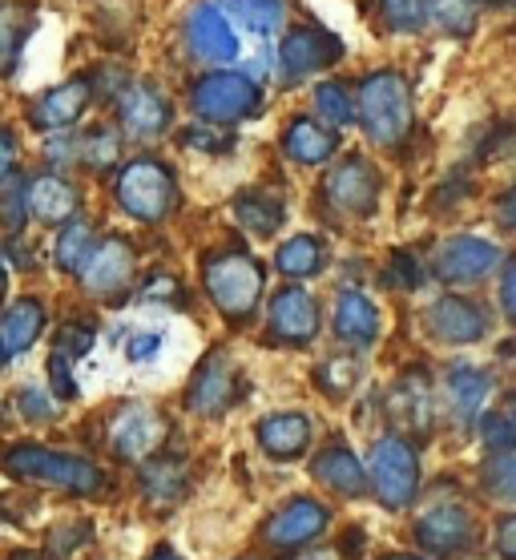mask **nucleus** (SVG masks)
<instances>
[{
    "mask_svg": "<svg viewBox=\"0 0 516 560\" xmlns=\"http://www.w3.org/2000/svg\"><path fill=\"white\" fill-rule=\"evenodd\" d=\"M0 468L13 480H33V485L57 488V492H73V497H101L105 492V471L89 456H73V452H57V447L41 444H13L4 447Z\"/></svg>",
    "mask_w": 516,
    "mask_h": 560,
    "instance_id": "f257e3e1",
    "label": "nucleus"
},
{
    "mask_svg": "<svg viewBox=\"0 0 516 560\" xmlns=\"http://www.w3.org/2000/svg\"><path fill=\"white\" fill-rule=\"evenodd\" d=\"M93 102V81L89 77H73V81H61V85H53L49 93H41L37 97V109H33V121L41 129H69L81 121V114L89 109Z\"/></svg>",
    "mask_w": 516,
    "mask_h": 560,
    "instance_id": "6ab92c4d",
    "label": "nucleus"
},
{
    "mask_svg": "<svg viewBox=\"0 0 516 560\" xmlns=\"http://www.w3.org/2000/svg\"><path fill=\"white\" fill-rule=\"evenodd\" d=\"M480 420V440L489 452H516V428L508 416L501 411H489V416H477Z\"/></svg>",
    "mask_w": 516,
    "mask_h": 560,
    "instance_id": "58836bf2",
    "label": "nucleus"
},
{
    "mask_svg": "<svg viewBox=\"0 0 516 560\" xmlns=\"http://www.w3.org/2000/svg\"><path fill=\"white\" fill-rule=\"evenodd\" d=\"M323 267H328V250H323L316 234H295L290 243L278 246L275 255V270L287 275V279H311Z\"/></svg>",
    "mask_w": 516,
    "mask_h": 560,
    "instance_id": "c85d7f7f",
    "label": "nucleus"
},
{
    "mask_svg": "<svg viewBox=\"0 0 516 560\" xmlns=\"http://www.w3.org/2000/svg\"><path fill=\"white\" fill-rule=\"evenodd\" d=\"M492 545L504 560H516V512H504L496 521V533H492Z\"/></svg>",
    "mask_w": 516,
    "mask_h": 560,
    "instance_id": "49530a36",
    "label": "nucleus"
},
{
    "mask_svg": "<svg viewBox=\"0 0 516 560\" xmlns=\"http://www.w3.org/2000/svg\"><path fill=\"white\" fill-rule=\"evenodd\" d=\"M496 222H501V230H516V186L501 194V202H496Z\"/></svg>",
    "mask_w": 516,
    "mask_h": 560,
    "instance_id": "603ef678",
    "label": "nucleus"
},
{
    "mask_svg": "<svg viewBox=\"0 0 516 560\" xmlns=\"http://www.w3.org/2000/svg\"><path fill=\"white\" fill-rule=\"evenodd\" d=\"M420 279H424V270L412 255H395L383 270V282L391 291H420Z\"/></svg>",
    "mask_w": 516,
    "mask_h": 560,
    "instance_id": "a19ab883",
    "label": "nucleus"
},
{
    "mask_svg": "<svg viewBox=\"0 0 516 560\" xmlns=\"http://www.w3.org/2000/svg\"><path fill=\"white\" fill-rule=\"evenodd\" d=\"M239 375H234V363H230L222 351L215 355H206L198 363V371L190 375V387H186V408L194 416H206V420H215L222 411L234 404V395H239Z\"/></svg>",
    "mask_w": 516,
    "mask_h": 560,
    "instance_id": "f3484780",
    "label": "nucleus"
},
{
    "mask_svg": "<svg viewBox=\"0 0 516 560\" xmlns=\"http://www.w3.org/2000/svg\"><path fill=\"white\" fill-rule=\"evenodd\" d=\"M89 347H93V327H89V323H73V327H61L53 351H61V355L73 363V359L89 355Z\"/></svg>",
    "mask_w": 516,
    "mask_h": 560,
    "instance_id": "37998d69",
    "label": "nucleus"
},
{
    "mask_svg": "<svg viewBox=\"0 0 516 560\" xmlns=\"http://www.w3.org/2000/svg\"><path fill=\"white\" fill-rule=\"evenodd\" d=\"M165 440V416L150 404H126L110 416V447L117 459H150Z\"/></svg>",
    "mask_w": 516,
    "mask_h": 560,
    "instance_id": "f8f14e48",
    "label": "nucleus"
},
{
    "mask_svg": "<svg viewBox=\"0 0 516 560\" xmlns=\"http://www.w3.org/2000/svg\"><path fill=\"white\" fill-rule=\"evenodd\" d=\"M379 13H383V25L391 33H420L428 21L424 0H379Z\"/></svg>",
    "mask_w": 516,
    "mask_h": 560,
    "instance_id": "e433bc0d",
    "label": "nucleus"
},
{
    "mask_svg": "<svg viewBox=\"0 0 516 560\" xmlns=\"http://www.w3.org/2000/svg\"><path fill=\"white\" fill-rule=\"evenodd\" d=\"M501 306H504V318L516 327V262L504 267V282H501Z\"/></svg>",
    "mask_w": 516,
    "mask_h": 560,
    "instance_id": "8fccbe9b",
    "label": "nucleus"
},
{
    "mask_svg": "<svg viewBox=\"0 0 516 560\" xmlns=\"http://www.w3.org/2000/svg\"><path fill=\"white\" fill-rule=\"evenodd\" d=\"M218 9L239 16L254 37H275L283 21H287V4L283 0H218Z\"/></svg>",
    "mask_w": 516,
    "mask_h": 560,
    "instance_id": "c756f323",
    "label": "nucleus"
},
{
    "mask_svg": "<svg viewBox=\"0 0 516 560\" xmlns=\"http://www.w3.org/2000/svg\"><path fill=\"white\" fill-rule=\"evenodd\" d=\"M182 141H186L190 150H206V153H218V150H227L230 141H222V138H215V133H210V129H194L190 126L186 133H182Z\"/></svg>",
    "mask_w": 516,
    "mask_h": 560,
    "instance_id": "de8ad7c7",
    "label": "nucleus"
},
{
    "mask_svg": "<svg viewBox=\"0 0 516 560\" xmlns=\"http://www.w3.org/2000/svg\"><path fill=\"white\" fill-rule=\"evenodd\" d=\"M323 198L340 214L367 218L379 202V170L367 158H359V153L343 158V162H335L328 170V178H323Z\"/></svg>",
    "mask_w": 516,
    "mask_h": 560,
    "instance_id": "9d476101",
    "label": "nucleus"
},
{
    "mask_svg": "<svg viewBox=\"0 0 516 560\" xmlns=\"http://www.w3.org/2000/svg\"><path fill=\"white\" fill-rule=\"evenodd\" d=\"M367 488L391 512H403L420 497V456L408 435L391 432L383 440H376L371 464H367Z\"/></svg>",
    "mask_w": 516,
    "mask_h": 560,
    "instance_id": "20e7f679",
    "label": "nucleus"
},
{
    "mask_svg": "<svg viewBox=\"0 0 516 560\" xmlns=\"http://www.w3.org/2000/svg\"><path fill=\"white\" fill-rule=\"evenodd\" d=\"M174 287H177L174 279H153V282H146L141 299H170V294H174Z\"/></svg>",
    "mask_w": 516,
    "mask_h": 560,
    "instance_id": "5fc2aeb1",
    "label": "nucleus"
},
{
    "mask_svg": "<svg viewBox=\"0 0 516 560\" xmlns=\"http://www.w3.org/2000/svg\"><path fill=\"white\" fill-rule=\"evenodd\" d=\"M202 287L210 294V303L218 306V315L230 318L234 327H246L259 315L266 291L263 262L242 250H218L202 262Z\"/></svg>",
    "mask_w": 516,
    "mask_h": 560,
    "instance_id": "f03ea898",
    "label": "nucleus"
},
{
    "mask_svg": "<svg viewBox=\"0 0 516 560\" xmlns=\"http://www.w3.org/2000/svg\"><path fill=\"white\" fill-rule=\"evenodd\" d=\"M16 560H41V557H16Z\"/></svg>",
    "mask_w": 516,
    "mask_h": 560,
    "instance_id": "680f3d73",
    "label": "nucleus"
},
{
    "mask_svg": "<svg viewBox=\"0 0 516 560\" xmlns=\"http://www.w3.org/2000/svg\"><path fill=\"white\" fill-rule=\"evenodd\" d=\"M504 416H508V420H513V428H516V392L508 395V411H504Z\"/></svg>",
    "mask_w": 516,
    "mask_h": 560,
    "instance_id": "052dcab7",
    "label": "nucleus"
},
{
    "mask_svg": "<svg viewBox=\"0 0 516 560\" xmlns=\"http://www.w3.org/2000/svg\"><path fill=\"white\" fill-rule=\"evenodd\" d=\"M16 411H21L28 423H53V420H57L53 392H45V387H37V383L21 387V395H16Z\"/></svg>",
    "mask_w": 516,
    "mask_h": 560,
    "instance_id": "4c0bfd02",
    "label": "nucleus"
},
{
    "mask_svg": "<svg viewBox=\"0 0 516 560\" xmlns=\"http://www.w3.org/2000/svg\"><path fill=\"white\" fill-rule=\"evenodd\" d=\"M28 222V202H25V182H13L0 194V226L9 234H21Z\"/></svg>",
    "mask_w": 516,
    "mask_h": 560,
    "instance_id": "ea45409f",
    "label": "nucleus"
},
{
    "mask_svg": "<svg viewBox=\"0 0 516 560\" xmlns=\"http://www.w3.org/2000/svg\"><path fill=\"white\" fill-rule=\"evenodd\" d=\"M49 387L57 399H77V380H73V371H69V359L61 355V351H53L49 355Z\"/></svg>",
    "mask_w": 516,
    "mask_h": 560,
    "instance_id": "a18cd8bd",
    "label": "nucleus"
},
{
    "mask_svg": "<svg viewBox=\"0 0 516 560\" xmlns=\"http://www.w3.org/2000/svg\"><path fill=\"white\" fill-rule=\"evenodd\" d=\"M234 218H239V226L251 230L254 238H271L287 222V206L271 190H246L234 198Z\"/></svg>",
    "mask_w": 516,
    "mask_h": 560,
    "instance_id": "bb28decb",
    "label": "nucleus"
},
{
    "mask_svg": "<svg viewBox=\"0 0 516 560\" xmlns=\"http://www.w3.org/2000/svg\"><path fill=\"white\" fill-rule=\"evenodd\" d=\"M134 267H138L134 246L114 234V238H105V243H98L89 250V258L81 262V270H77V279H81V291H85L89 299L114 303V299L126 294L129 279H134Z\"/></svg>",
    "mask_w": 516,
    "mask_h": 560,
    "instance_id": "1a4fd4ad",
    "label": "nucleus"
},
{
    "mask_svg": "<svg viewBox=\"0 0 516 560\" xmlns=\"http://www.w3.org/2000/svg\"><path fill=\"white\" fill-rule=\"evenodd\" d=\"M311 420L302 411H275L254 428V440L271 459H299L311 447Z\"/></svg>",
    "mask_w": 516,
    "mask_h": 560,
    "instance_id": "412c9836",
    "label": "nucleus"
},
{
    "mask_svg": "<svg viewBox=\"0 0 516 560\" xmlns=\"http://www.w3.org/2000/svg\"><path fill=\"white\" fill-rule=\"evenodd\" d=\"M444 387H448V404H452L456 416L460 420H477L480 411H484V399L492 395V375L472 368V363H452Z\"/></svg>",
    "mask_w": 516,
    "mask_h": 560,
    "instance_id": "a878e982",
    "label": "nucleus"
},
{
    "mask_svg": "<svg viewBox=\"0 0 516 560\" xmlns=\"http://www.w3.org/2000/svg\"><path fill=\"white\" fill-rule=\"evenodd\" d=\"M150 560H182V557H177V552H174L170 545H158V548L150 552Z\"/></svg>",
    "mask_w": 516,
    "mask_h": 560,
    "instance_id": "4d7b16f0",
    "label": "nucleus"
},
{
    "mask_svg": "<svg viewBox=\"0 0 516 560\" xmlns=\"http://www.w3.org/2000/svg\"><path fill=\"white\" fill-rule=\"evenodd\" d=\"M359 126L376 145L395 150L412 133V90L395 69H379L359 85Z\"/></svg>",
    "mask_w": 516,
    "mask_h": 560,
    "instance_id": "7ed1b4c3",
    "label": "nucleus"
},
{
    "mask_svg": "<svg viewBox=\"0 0 516 560\" xmlns=\"http://www.w3.org/2000/svg\"><path fill=\"white\" fill-rule=\"evenodd\" d=\"M316 109L331 129L352 126V121H355L352 90H347L343 81H323V85H319V90H316Z\"/></svg>",
    "mask_w": 516,
    "mask_h": 560,
    "instance_id": "f704fd0d",
    "label": "nucleus"
},
{
    "mask_svg": "<svg viewBox=\"0 0 516 560\" xmlns=\"http://www.w3.org/2000/svg\"><path fill=\"white\" fill-rule=\"evenodd\" d=\"M266 327H271V335H275L278 343L307 347L319 335V303L302 287L287 282L271 299V306H266Z\"/></svg>",
    "mask_w": 516,
    "mask_h": 560,
    "instance_id": "dca6fc26",
    "label": "nucleus"
},
{
    "mask_svg": "<svg viewBox=\"0 0 516 560\" xmlns=\"http://www.w3.org/2000/svg\"><path fill=\"white\" fill-rule=\"evenodd\" d=\"M335 339L355 347V351H364V347H371L379 339L376 303L364 291H355V287H343L340 299H335Z\"/></svg>",
    "mask_w": 516,
    "mask_h": 560,
    "instance_id": "5701e85b",
    "label": "nucleus"
},
{
    "mask_svg": "<svg viewBox=\"0 0 516 560\" xmlns=\"http://www.w3.org/2000/svg\"><path fill=\"white\" fill-rule=\"evenodd\" d=\"M16 150H21V145H16V133H13V129L0 126V182H4L9 174H13V166H16Z\"/></svg>",
    "mask_w": 516,
    "mask_h": 560,
    "instance_id": "09e8293b",
    "label": "nucleus"
},
{
    "mask_svg": "<svg viewBox=\"0 0 516 560\" xmlns=\"http://www.w3.org/2000/svg\"><path fill=\"white\" fill-rule=\"evenodd\" d=\"M25 202H28V214L41 218V222H49V226H61L69 218L77 214V186L73 182H65L61 174H41L25 186Z\"/></svg>",
    "mask_w": 516,
    "mask_h": 560,
    "instance_id": "393cba45",
    "label": "nucleus"
},
{
    "mask_svg": "<svg viewBox=\"0 0 516 560\" xmlns=\"http://www.w3.org/2000/svg\"><path fill=\"white\" fill-rule=\"evenodd\" d=\"M424 323H428V331L448 347L480 343V339H489V331H492L489 306H480L477 299H468V294H440V299L424 311Z\"/></svg>",
    "mask_w": 516,
    "mask_h": 560,
    "instance_id": "9b49d317",
    "label": "nucleus"
},
{
    "mask_svg": "<svg viewBox=\"0 0 516 560\" xmlns=\"http://www.w3.org/2000/svg\"><path fill=\"white\" fill-rule=\"evenodd\" d=\"M45 158H49V166H69L81 158V138L73 129H53L49 141H45Z\"/></svg>",
    "mask_w": 516,
    "mask_h": 560,
    "instance_id": "79ce46f5",
    "label": "nucleus"
},
{
    "mask_svg": "<svg viewBox=\"0 0 516 560\" xmlns=\"http://www.w3.org/2000/svg\"><path fill=\"white\" fill-rule=\"evenodd\" d=\"M311 476H316L323 488L340 492V497H367L364 464H359V456H355L347 444H340V440L319 452L316 464H311Z\"/></svg>",
    "mask_w": 516,
    "mask_h": 560,
    "instance_id": "b1692460",
    "label": "nucleus"
},
{
    "mask_svg": "<svg viewBox=\"0 0 516 560\" xmlns=\"http://www.w3.org/2000/svg\"><path fill=\"white\" fill-rule=\"evenodd\" d=\"M242 560H259V557H242Z\"/></svg>",
    "mask_w": 516,
    "mask_h": 560,
    "instance_id": "e2e57ef3",
    "label": "nucleus"
},
{
    "mask_svg": "<svg viewBox=\"0 0 516 560\" xmlns=\"http://www.w3.org/2000/svg\"><path fill=\"white\" fill-rule=\"evenodd\" d=\"M355 375H359L355 355H335L331 363H323V371H319L323 387H331V392H347V387H355Z\"/></svg>",
    "mask_w": 516,
    "mask_h": 560,
    "instance_id": "c03bdc74",
    "label": "nucleus"
},
{
    "mask_svg": "<svg viewBox=\"0 0 516 560\" xmlns=\"http://www.w3.org/2000/svg\"><path fill=\"white\" fill-rule=\"evenodd\" d=\"M190 476H186V459L177 456H150L141 464V492L153 504H174L182 492H186Z\"/></svg>",
    "mask_w": 516,
    "mask_h": 560,
    "instance_id": "cd10ccee",
    "label": "nucleus"
},
{
    "mask_svg": "<svg viewBox=\"0 0 516 560\" xmlns=\"http://www.w3.org/2000/svg\"><path fill=\"white\" fill-rule=\"evenodd\" d=\"M331 516L335 512L316 497H295L290 504L275 512V516H266V524L259 528V540L263 548L271 552H295L302 545H316L319 536L331 528Z\"/></svg>",
    "mask_w": 516,
    "mask_h": 560,
    "instance_id": "6e6552de",
    "label": "nucleus"
},
{
    "mask_svg": "<svg viewBox=\"0 0 516 560\" xmlns=\"http://www.w3.org/2000/svg\"><path fill=\"white\" fill-rule=\"evenodd\" d=\"M468 4H480V9H513L516 0H468Z\"/></svg>",
    "mask_w": 516,
    "mask_h": 560,
    "instance_id": "6e6d98bb",
    "label": "nucleus"
},
{
    "mask_svg": "<svg viewBox=\"0 0 516 560\" xmlns=\"http://www.w3.org/2000/svg\"><path fill=\"white\" fill-rule=\"evenodd\" d=\"M117 114H122V129L138 141H158L174 121V109L165 102V93L158 85H150V81H138V85L122 90Z\"/></svg>",
    "mask_w": 516,
    "mask_h": 560,
    "instance_id": "a211bd4d",
    "label": "nucleus"
},
{
    "mask_svg": "<svg viewBox=\"0 0 516 560\" xmlns=\"http://www.w3.org/2000/svg\"><path fill=\"white\" fill-rule=\"evenodd\" d=\"M379 560H424V557H416V552H388V557H379Z\"/></svg>",
    "mask_w": 516,
    "mask_h": 560,
    "instance_id": "bf43d9fd",
    "label": "nucleus"
},
{
    "mask_svg": "<svg viewBox=\"0 0 516 560\" xmlns=\"http://www.w3.org/2000/svg\"><path fill=\"white\" fill-rule=\"evenodd\" d=\"M501 246L489 243V238H477V234H456L448 243H440L432 267H436V279L440 282H484L492 270L501 267Z\"/></svg>",
    "mask_w": 516,
    "mask_h": 560,
    "instance_id": "ddd939ff",
    "label": "nucleus"
},
{
    "mask_svg": "<svg viewBox=\"0 0 516 560\" xmlns=\"http://www.w3.org/2000/svg\"><path fill=\"white\" fill-rule=\"evenodd\" d=\"M162 351V335H138V339H129V359L134 363H146Z\"/></svg>",
    "mask_w": 516,
    "mask_h": 560,
    "instance_id": "3c124183",
    "label": "nucleus"
},
{
    "mask_svg": "<svg viewBox=\"0 0 516 560\" xmlns=\"http://www.w3.org/2000/svg\"><path fill=\"white\" fill-rule=\"evenodd\" d=\"M174 202H177L174 174H170V166H162L158 158H134V162L122 166V174H117V206H122L129 218L153 226V222L170 218Z\"/></svg>",
    "mask_w": 516,
    "mask_h": 560,
    "instance_id": "39448f33",
    "label": "nucleus"
},
{
    "mask_svg": "<svg viewBox=\"0 0 516 560\" xmlns=\"http://www.w3.org/2000/svg\"><path fill=\"white\" fill-rule=\"evenodd\" d=\"M4 294H9V270L0 262V303H4Z\"/></svg>",
    "mask_w": 516,
    "mask_h": 560,
    "instance_id": "13d9d810",
    "label": "nucleus"
},
{
    "mask_svg": "<svg viewBox=\"0 0 516 560\" xmlns=\"http://www.w3.org/2000/svg\"><path fill=\"white\" fill-rule=\"evenodd\" d=\"M480 480L489 488V497L516 504V452H489V459L480 464Z\"/></svg>",
    "mask_w": 516,
    "mask_h": 560,
    "instance_id": "473e14b6",
    "label": "nucleus"
},
{
    "mask_svg": "<svg viewBox=\"0 0 516 560\" xmlns=\"http://www.w3.org/2000/svg\"><path fill=\"white\" fill-rule=\"evenodd\" d=\"M340 150V129L311 121V117H290L283 129V153L295 166H323L331 153Z\"/></svg>",
    "mask_w": 516,
    "mask_h": 560,
    "instance_id": "4be33fe9",
    "label": "nucleus"
},
{
    "mask_svg": "<svg viewBox=\"0 0 516 560\" xmlns=\"http://www.w3.org/2000/svg\"><path fill=\"white\" fill-rule=\"evenodd\" d=\"M412 540L420 545V552L428 557H468L480 545V521L472 516L468 504H436L424 516H416L412 524Z\"/></svg>",
    "mask_w": 516,
    "mask_h": 560,
    "instance_id": "0eeeda50",
    "label": "nucleus"
},
{
    "mask_svg": "<svg viewBox=\"0 0 516 560\" xmlns=\"http://www.w3.org/2000/svg\"><path fill=\"white\" fill-rule=\"evenodd\" d=\"M93 246H98V238H93V226H89V218H77L73 214L69 222H61V234H57L53 258H57V267H61V270L77 275Z\"/></svg>",
    "mask_w": 516,
    "mask_h": 560,
    "instance_id": "2f4dec72",
    "label": "nucleus"
},
{
    "mask_svg": "<svg viewBox=\"0 0 516 560\" xmlns=\"http://www.w3.org/2000/svg\"><path fill=\"white\" fill-rule=\"evenodd\" d=\"M340 57H343L340 37L328 33V28H311V25H295L287 37H283V45H278V69H283V81H287V85L319 73V69H328V65L340 61Z\"/></svg>",
    "mask_w": 516,
    "mask_h": 560,
    "instance_id": "4468645a",
    "label": "nucleus"
},
{
    "mask_svg": "<svg viewBox=\"0 0 516 560\" xmlns=\"http://www.w3.org/2000/svg\"><path fill=\"white\" fill-rule=\"evenodd\" d=\"M33 28V16H28L25 4L16 0H0V73H9L25 49V37Z\"/></svg>",
    "mask_w": 516,
    "mask_h": 560,
    "instance_id": "7c9ffc66",
    "label": "nucleus"
},
{
    "mask_svg": "<svg viewBox=\"0 0 516 560\" xmlns=\"http://www.w3.org/2000/svg\"><path fill=\"white\" fill-rule=\"evenodd\" d=\"M45 331V303L41 299H16L4 315H0V368L13 363L37 343Z\"/></svg>",
    "mask_w": 516,
    "mask_h": 560,
    "instance_id": "aec40b11",
    "label": "nucleus"
},
{
    "mask_svg": "<svg viewBox=\"0 0 516 560\" xmlns=\"http://www.w3.org/2000/svg\"><path fill=\"white\" fill-rule=\"evenodd\" d=\"M259 85L246 73L234 69H215V73L198 77L190 85V105L202 121H215V126H234L242 117H251L259 109Z\"/></svg>",
    "mask_w": 516,
    "mask_h": 560,
    "instance_id": "423d86ee",
    "label": "nucleus"
},
{
    "mask_svg": "<svg viewBox=\"0 0 516 560\" xmlns=\"http://www.w3.org/2000/svg\"><path fill=\"white\" fill-rule=\"evenodd\" d=\"M186 45L206 65L239 61V33L218 4H194L186 16Z\"/></svg>",
    "mask_w": 516,
    "mask_h": 560,
    "instance_id": "2eb2a0df",
    "label": "nucleus"
},
{
    "mask_svg": "<svg viewBox=\"0 0 516 560\" xmlns=\"http://www.w3.org/2000/svg\"><path fill=\"white\" fill-rule=\"evenodd\" d=\"M117 158H122V138H117L110 126H93L85 138H81V158H77V162H85L93 174L114 170Z\"/></svg>",
    "mask_w": 516,
    "mask_h": 560,
    "instance_id": "72a5a7b5",
    "label": "nucleus"
},
{
    "mask_svg": "<svg viewBox=\"0 0 516 560\" xmlns=\"http://www.w3.org/2000/svg\"><path fill=\"white\" fill-rule=\"evenodd\" d=\"M424 13L428 21L444 28V33H456V37H468L477 28V9L468 0H424Z\"/></svg>",
    "mask_w": 516,
    "mask_h": 560,
    "instance_id": "c9c22d12",
    "label": "nucleus"
},
{
    "mask_svg": "<svg viewBox=\"0 0 516 560\" xmlns=\"http://www.w3.org/2000/svg\"><path fill=\"white\" fill-rule=\"evenodd\" d=\"M290 560H343L340 557V548L335 545H316V548H295V552H290Z\"/></svg>",
    "mask_w": 516,
    "mask_h": 560,
    "instance_id": "864d4df0",
    "label": "nucleus"
}]
</instances>
